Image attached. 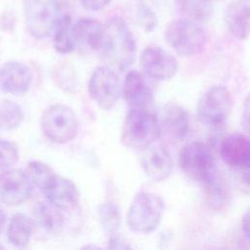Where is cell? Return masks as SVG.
<instances>
[{"instance_id": "cell-36", "label": "cell", "mask_w": 250, "mask_h": 250, "mask_svg": "<svg viewBox=\"0 0 250 250\" xmlns=\"http://www.w3.org/2000/svg\"><path fill=\"white\" fill-rule=\"evenodd\" d=\"M249 2H250V0H249Z\"/></svg>"}, {"instance_id": "cell-32", "label": "cell", "mask_w": 250, "mask_h": 250, "mask_svg": "<svg viewBox=\"0 0 250 250\" xmlns=\"http://www.w3.org/2000/svg\"><path fill=\"white\" fill-rule=\"evenodd\" d=\"M112 0H79L81 5L89 11H100L105 8Z\"/></svg>"}, {"instance_id": "cell-16", "label": "cell", "mask_w": 250, "mask_h": 250, "mask_svg": "<svg viewBox=\"0 0 250 250\" xmlns=\"http://www.w3.org/2000/svg\"><path fill=\"white\" fill-rule=\"evenodd\" d=\"M32 74L27 65L18 61H9L0 67V88L11 95L25 94L31 85Z\"/></svg>"}, {"instance_id": "cell-7", "label": "cell", "mask_w": 250, "mask_h": 250, "mask_svg": "<svg viewBox=\"0 0 250 250\" xmlns=\"http://www.w3.org/2000/svg\"><path fill=\"white\" fill-rule=\"evenodd\" d=\"M232 108V99L229 91L222 85H216L206 90L198 100L196 111L201 122L217 127L225 123Z\"/></svg>"}, {"instance_id": "cell-17", "label": "cell", "mask_w": 250, "mask_h": 250, "mask_svg": "<svg viewBox=\"0 0 250 250\" xmlns=\"http://www.w3.org/2000/svg\"><path fill=\"white\" fill-rule=\"evenodd\" d=\"M47 201L59 209H71L79 199V192L72 181L53 174L42 188Z\"/></svg>"}, {"instance_id": "cell-33", "label": "cell", "mask_w": 250, "mask_h": 250, "mask_svg": "<svg viewBox=\"0 0 250 250\" xmlns=\"http://www.w3.org/2000/svg\"><path fill=\"white\" fill-rule=\"evenodd\" d=\"M241 229L244 235L250 240V207L244 212L241 219Z\"/></svg>"}, {"instance_id": "cell-15", "label": "cell", "mask_w": 250, "mask_h": 250, "mask_svg": "<svg viewBox=\"0 0 250 250\" xmlns=\"http://www.w3.org/2000/svg\"><path fill=\"white\" fill-rule=\"evenodd\" d=\"M220 155L233 170L250 167V137L242 133L227 136L221 143Z\"/></svg>"}, {"instance_id": "cell-11", "label": "cell", "mask_w": 250, "mask_h": 250, "mask_svg": "<svg viewBox=\"0 0 250 250\" xmlns=\"http://www.w3.org/2000/svg\"><path fill=\"white\" fill-rule=\"evenodd\" d=\"M32 183L21 169H8L0 173V201L16 206L26 201L32 193Z\"/></svg>"}, {"instance_id": "cell-34", "label": "cell", "mask_w": 250, "mask_h": 250, "mask_svg": "<svg viewBox=\"0 0 250 250\" xmlns=\"http://www.w3.org/2000/svg\"><path fill=\"white\" fill-rule=\"evenodd\" d=\"M108 243H109L108 247L111 249H129L130 248V246L126 242L122 241L120 238H118L115 235H111Z\"/></svg>"}, {"instance_id": "cell-26", "label": "cell", "mask_w": 250, "mask_h": 250, "mask_svg": "<svg viewBox=\"0 0 250 250\" xmlns=\"http://www.w3.org/2000/svg\"><path fill=\"white\" fill-rule=\"evenodd\" d=\"M23 120L21 106L10 100H0V132L17 129Z\"/></svg>"}, {"instance_id": "cell-6", "label": "cell", "mask_w": 250, "mask_h": 250, "mask_svg": "<svg viewBox=\"0 0 250 250\" xmlns=\"http://www.w3.org/2000/svg\"><path fill=\"white\" fill-rule=\"evenodd\" d=\"M41 127L48 139L58 144H64L77 136L78 120L71 108L57 104L43 112Z\"/></svg>"}, {"instance_id": "cell-27", "label": "cell", "mask_w": 250, "mask_h": 250, "mask_svg": "<svg viewBox=\"0 0 250 250\" xmlns=\"http://www.w3.org/2000/svg\"><path fill=\"white\" fill-rule=\"evenodd\" d=\"M98 215L104 231L115 235L121 226V213L117 205L112 202H104L99 206Z\"/></svg>"}, {"instance_id": "cell-21", "label": "cell", "mask_w": 250, "mask_h": 250, "mask_svg": "<svg viewBox=\"0 0 250 250\" xmlns=\"http://www.w3.org/2000/svg\"><path fill=\"white\" fill-rule=\"evenodd\" d=\"M36 224L45 231L58 233L62 229L63 217L58 207L49 201L37 202L33 208Z\"/></svg>"}, {"instance_id": "cell-23", "label": "cell", "mask_w": 250, "mask_h": 250, "mask_svg": "<svg viewBox=\"0 0 250 250\" xmlns=\"http://www.w3.org/2000/svg\"><path fill=\"white\" fill-rule=\"evenodd\" d=\"M176 7L182 18L203 23L213 15L212 0H176Z\"/></svg>"}, {"instance_id": "cell-24", "label": "cell", "mask_w": 250, "mask_h": 250, "mask_svg": "<svg viewBox=\"0 0 250 250\" xmlns=\"http://www.w3.org/2000/svg\"><path fill=\"white\" fill-rule=\"evenodd\" d=\"M32 231L33 222L31 219L22 213H17L13 215L10 220L7 229V237L13 245L23 247L28 243Z\"/></svg>"}, {"instance_id": "cell-25", "label": "cell", "mask_w": 250, "mask_h": 250, "mask_svg": "<svg viewBox=\"0 0 250 250\" xmlns=\"http://www.w3.org/2000/svg\"><path fill=\"white\" fill-rule=\"evenodd\" d=\"M126 11L132 21L146 32H151L157 26V17L144 0H126Z\"/></svg>"}, {"instance_id": "cell-4", "label": "cell", "mask_w": 250, "mask_h": 250, "mask_svg": "<svg viewBox=\"0 0 250 250\" xmlns=\"http://www.w3.org/2000/svg\"><path fill=\"white\" fill-rule=\"evenodd\" d=\"M168 45L182 57L200 53L207 43V33L200 22L185 18L170 21L164 31Z\"/></svg>"}, {"instance_id": "cell-8", "label": "cell", "mask_w": 250, "mask_h": 250, "mask_svg": "<svg viewBox=\"0 0 250 250\" xmlns=\"http://www.w3.org/2000/svg\"><path fill=\"white\" fill-rule=\"evenodd\" d=\"M88 91L99 107L107 110L112 108L122 94V85L117 73L109 66H98L92 72Z\"/></svg>"}, {"instance_id": "cell-14", "label": "cell", "mask_w": 250, "mask_h": 250, "mask_svg": "<svg viewBox=\"0 0 250 250\" xmlns=\"http://www.w3.org/2000/svg\"><path fill=\"white\" fill-rule=\"evenodd\" d=\"M122 94L130 108L148 109L153 103V91L138 70H128L122 86Z\"/></svg>"}, {"instance_id": "cell-19", "label": "cell", "mask_w": 250, "mask_h": 250, "mask_svg": "<svg viewBox=\"0 0 250 250\" xmlns=\"http://www.w3.org/2000/svg\"><path fill=\"white\" fill-rule=\"evenodd\" d=\"M161 132L173 139L181 140L189 129V119L187 110L180 104L169 103L162 106L157 116Z\"/></svg>"}, {"instance_id": "cell-12", "label": "cell", "mask_w": 250, "mask_h": 250, "mask_svg": "<svg viewBox=\"0 0 250 250\" xmlns=\"http://www.w3.org/2000/svg\"><path fill=\"white\" fill-rule=\"evenodd\" d=\"M140 162L146 176L157 183L171 175L174 164L171 154L165 147L153 145L142 150Z\"/></svg>"}, {"instance_id": "cell-9", "label": "cell", "mask_w": 250, "mask_h": 250, "mask_svg": "<svg viewBox=\"0 0 250 250\" xmlns=\"http://www.w3.org/2000/svg\"><path fill=\"white\" fill-rule=\"evenodd\" d=\"M179 166L189 179L201 184L216 168L215 157L205 143L192 142L181 150Z\"/></svg>"}, {"instance_id": "cell-3", "label": "cell", "mask_w": 250, "mask_h": 250, "mask_svg": "<svg viewBox=\"0 0 250 250\" xmlns=\"http://www.w3.org/2000/svg\"><path fill=\"white\" fill-rule=\"evenodd\" d=\"M165 204L153 192L141 190L134 196L127 212L128 228L138 233H150L159 226Z\"/></svg>"}, {"instance_id": "cell-31", "label": "cell", "mask_w": 250, "mask_h": 250, "mask_svg": "<svg viewBox=\"0 0 250 250\" xmlns=\"http://www.w3.org/2000/svg\"><path fill=\"white\" fill-rule=\"evenodd\" d=\"M240 123L243 131L250 135V94L247 96L243 103Z\"/></svg>"}, {"instance_id": "cell-1", "label": "cell", "mask_w": 250, "mask_h": 250, "mask_svg": "<svg viewBox=\"0 0 250 250\" xmlns=\"http://www.w3.org/2000/svg\"><path fill=\"white\" fill-rule=\"evenodd\" d=\"M105 34L101 57L120 71L128 70L133 64L137 45L133 33L128 27L126 21L113 17L104 24Z\"/></svg>"}, {"instance_id": "cell-22", "label": "cell", "mask_w": 250, "mask_h": 250, "mask_svg": "<svg viewBox=\"0 0 250 250\" xmlns=\"http://www.w3.org/2000/svg\"><path fill=\"white\" fill-rule=\"evenodd\" d=\"M54 47L61 54H68L76 47L75 27L69 15L61 16L54 29Z\"/></svg>"}, {"instance_id": "cell-35", "label": "cell", "mask_w": 250, "mask_h": 250, "mask_svg": "<svg viewBox=\"0 0 250 250\" xmlns=\"http://www.w3.org/2000/svg\"><path fill=\"white\" fill-rule=\"evenodd\" d=\"M5 224H6V215L3 211V209L0 207V233L3 230V228H4Z\"/></svg>"}, {"instance_id": "cell-28", "label": "cell", "mask_w": 250, "mask_h": 250, "mask_svg": "<svg viewBox=\"0 0 250 250\" xmlns=\"http://www.w3.org/2000/svg\"><path fill=\"white\" fill-rule=\"evenodd\" d=\"M25 172L32 185H35L41 189L54 174L52 169L47 164L40 161L29 162Z\"/></svg>"}, {"instance_id": "cell-13", "label": "cell", "mask_w": 250, "mask_h": 250, "mask_svg": "<svg viewBox=\"0 0 250 250\" xmlns=\"http://www.w3.org/2000/svg\"><path fill=\"white\" fill-rule=\"evenodd\" d=\"M205 202L208 207L216 212L225 211L231 201L230 184L227 176L215 168L201 183Z\"/></svg>"}, {"instance_id": "cell-18", "label": "cell", "mask_w": 250, "mask_h": 250, "mask_svg": "<svg viewBox=\"0 0 250 250\" xmlns=\"http://www.w3.org/2000/svg\"><path fill=\"white\" fill-rule=\"evenodd\" d=\"M76 47L82 53H101L105 34L104 24L91 18H83L75 24Z\"/></svg>"}, {"instance_id": "cell-5", "label": "cell", "mask_w": 250, "mask_h": 250, "mask_svg": "<svg viewBox=\"0 0 250 250\" xmlns=\"http://www.w3.org/2000/svg\"><path fill=\"white\" fill-rule=\"evenodd\" d=\"M25 25L36 39L49 37L61 17L58 0H24Z\"/></svg>"}, {"instance_id": "cell-20", "label": "cell", "mask_w": 250, "mask_h": 250, "mask_svg": "<svg viewBox=\"0 0 250 250\" xmlns=\"http://www.w3.org/2000/svg\"><path fill=\"white\" fill-rule=\"evenodd\" d=\"M225 22L234 38L246 40L250 36V2L235 0L229 3L225 11Z\"/></svg>"}, {"instance_id": "cell-30", "label": "cell", "mask_w": 250, "mask_h": 250, "mask_svg": "<svg viewBox=\"0 0 250 250\" xmlns=\"http://www.w3.org/2000/svg\"><path fill=\"white\" fill-rule=\"evenodd\" d=\"M236 176L235 179L240 188L247 193H250V167L234 170Z\"/></svg>"}, {"instance_id": "cell-10", "label": "cell", "mask_w": 250, "mask_h": 250, "mask_svg": "<svg viewBox=\"0 0 250 250\" xmlns=\"http://www.w3.org/2000/svg\"><path fill=\"white\" fill-rule=\"evenodd\" d=\"M140 62L145 73L157 81L171 79L178 70L176 58L157 45L146 47L141 54Z\"/></svg>"}, {"instance_id": "cell-2", "label": "cell", "mask_w": 250, "mask_h": 250, "mask_svg": "<svg viewBox=\"0 0 250 250\" xmlns=\"http://www.w3.org/2000/svg\"><path fill=\"white\" fill-rule=\"evenodd\" d=\"M161 134L157 116L148 109L130 108L121 129L122 144L135 150H143L159 138Z\"/></svg>"}, {"instance_id": "cell-29", "label": "cell", "mask_w": 250, "mask_h": 250, "mask_svg": "<svg viewBox=\"0 0 250 250\" xmlns=\"http://www.w3.org/2000/svg\"><path fill=\"white\" fill-rule=\"evenodd\" d=\"M18 159L19 150L17 146L10 141L0 139V169L10 168Z\"/></svg>"}]
</instances>
